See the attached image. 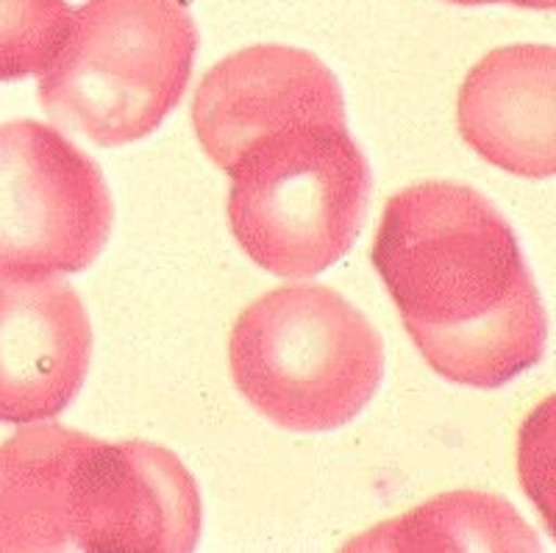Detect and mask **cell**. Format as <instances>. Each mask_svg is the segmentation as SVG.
Listing matches in <instances>:
<instances>
[{"mask_svg": "<svg viewBox=\"0 0 556 553\" xmlns=\"http://www.w3.org/2000/svg\"><path fill=\"white\" fill-rule=\"evenodd\" d=\"M228 365L262 417L312 435L345 426L374 401L384 378V342L337 290L290 284L242 312Z\"/></svg>", "mask_w": 556, "mask_h": 553, "instance_id": "obj_3", "label": "cell"}, {"mask_svg": "<svg viewBox=\"0 0 556 553\" xmlns=\"http://www.w3.org/2000/svg\"><path fill=\"white\" fill-rule=\"evenodd\" d=\"M374 267L426 365L495 390L545 356L548 321L523 251L479 189L426 181L387 201Z\"/></svg>", "mask_w": 556, "mask_h": 553, "instance_id": "obj_1", "label": "cell"}, {"mask_svg": "<svg viewBox=\"0 0 556 553\" xmlns=\"http://www.w3.org/2000/svg\"><path fill=\"white\" fill-rule=\"evenodd\" d=\"M226 173L231 234L273 276H317L351 251L365 226L374 178L342 120L262 134Z\"/></svg>", "mask_w": 556, "mask_h": 553, "instance_id": "obj_2", "label": "cell"}, {"mask_svg": "<svg viewBox=\"0 0 556 553\" xmlns=\"http://www.w3.org/2000/svg\"><path fill=\"white\" fill-rule=\"evenodd\" d=\"M201 492L176 453L84 435L64 487L67 551L187 553L201 537Z\"/></svg>", "mask_w": 556, "mask_h": 553, "instance_id": "obj_6", "label": "cell"}, {"mask_svg": "<svg viewBox=\"0 0 556 553\" xmlns=\"http://www.w3.org/2000/svg\"><path fill=\"white\" fill-rule=\"evenodd\" d=\"M81 437L48 423L0 445V553L67 551L64 487Z\"/></svg>", "mask_w": 556, "mask_h": 553, "instance_id": "obj_10", "label": "cell"}, {"mask_svg": "<svg viewBox=\"0 0 556 553\" xmlns=\"http://www.w3.org/2000/svg\"><path fill=\"white\" fill-rule=\"evenodd\" d=\"M448 3H459V7H484V3H513V7H523V9H554L556 0H448Z\"/></svg>", "mask_w": 556, "mask_h": 553, "instance_id": "obj_13", "label": "cell"}, {"mask_svg": "<svg viewBox=\"0 0 556 553\" xmlns=\"http://www.w3.org/2000/svg\"><path fill=\"white\" fill-rule=\"evenodd\" d=\"M198 28L181 0H87L42 73L53 123L103 148L148 137L181 103Z\"/></svg>", "mask_w": 556, "mask_h": 553, "instance_id": "obj_4", "label": "cell"}, {"mask_svg": "<svg viewBox=\"0 0 556 553\" xmlns=\"http://www.w3.org/2000/svg\"><path fill=\"white\" fill-rule=\"evenodd\" d=\"M304 120L345 123V98L315 53L290 45L231 53L203 76L192 101L198 139L223 171L248 142Z\"/></svg>", "mask_w": 556, "mask_h": 553, "instance_id": "obj_8", "label": "cell"}, {"mask_svg": "<svg viewBox=\"0 0 556 553\" xmlns=\"http://www.w3.org/2000/svg\"><path fill=\"white\" fill-rule=\"evenodd\" d=\"M112 223V196L92 156L37 120L0 126V271H87Z\"/></svg>", "mask_w": 556, "mask_h": 553, "instance_id": "obj_5", "label": "cell"}, {"mask_svg": "<svg viewBox=\"0 0 556 553\" xmlns=\"http://www.w3.org/2000/svg\"><path fill=\"white\" fill-rule=\"evenodd\" d=\"M554 45H509L490 51L459 89L456 123L470 148L520 178L556 171Z\"/></svg>", "mask_w": 556, "mask_h": 553, "instance_id": "obj_9", "label": "cell"}, {"mask_svg": "<svg viewBox=\"0 0 556 553\" xmlns=\"http://www.w3.org/2000/svg\"><path fill=\"white\" fill-rule=\"evenodd\" d=\"M348 551H538L540 542L513 503L486 492H451L409 515L381 523Z\"/></svg>", "mask_w": 556, "mask_h": 553, "instance_id": "obj_11", "label": "cell"}, {"mask_svg": "<svg viewBox=\"0 0 556 553\" xmlns=\"http://www.w3.org/2000/svg\"><path fill=\"white\" fill-rule=\"evenodd\" d=\"M67 0H0V81L51 67L73 26Z\"/></svg>", "mask_w": 556, "mask_h": 553, "instance_id": "obj_12", "label": "cell"}, {"mask_svg": "<svg viewBox=\"0 0 556 553\" xmlns=\"http://www.w3.org/2000/svg\"><path fill=\"white\" fill-rule=\"evenodd\" d=\"M92 323L59 273L0 271V423H42L81 392Z\"/></svg>", "mask_w": 556, "mask_h": 553, "instance_id": "obj_7", "label": "cell"}]
</instances>
